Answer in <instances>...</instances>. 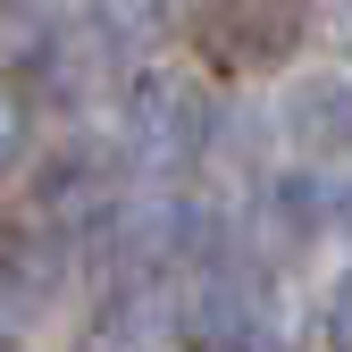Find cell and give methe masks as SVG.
<instances>
[{
	"mask_svg": "<svg viewBox=\"0 0 352 352\" xmlns=\"http://www.w3.org/2000/svg\"><path fill=\"white\" fill-rule=\"evenodd\" d=\"M269 302H277V294H260V277L210 285L193 336H210V344H277V311H269Z\"/></svg>",
	"mask_w": 352,
	"mask_h": 352,
	"instance_id": "obj_4",
	"label": "cell"
},
{
	"mask_svg": "<svg viewBox=\"0 0 352 352\" xmlns=\"http://www.w3.org/2000/svg\"><path fill=\"white\" fill-rule=\"evenodd\" d=\"M327 344H352V285L336 294V311H327Z\"/></svg>",
	"mask_w": 352,
	"mask_h": 352,
	"instance_id": "obj_5",
	"label": "cell"
},
{
	"mask_svg": "<svg viewBox=\"0 0 352 352\" xmlns=\"http://www.w3.org/2000/svg\"><path fill=\"white\" fill-rule=\"evenodd\" d=\"M277 135H285V160L302 168H352V76L327 67V76H294L277 93Z\"/></svg>",
	"mask_w": 352,
	"mask_h": 352,
	"instance_id": "obj_1",
	"label": "cell"
},
{
	"mask_svg": "<svg viewBox=\"0 0 352 352\" xmlns=\"http://www.w3.org/2000/svg\"><path fill=\"white\" fill-rule=\"evenodd\" d=\"M135 143L151 168H185L201 160L210 143V93H201V76H151L143 93H135Z\"/></svg>",
	"mask_w": 352,
	"mask_h": 352,
	"instance_id": "obj_2",
	"label": "cell"
},
{
	"mask_svg": "<svg viewBox=\"0 0 352 352\" xmlns=\"http://www.w3.org/2000/svg\"><path fill=\"white\" fill-rule=\"evenodd\" d=\"M218 25H235V42L218 34L235 67H277L302 34V0H218Z\"/></svg>",
	"mask_w": 352,
	"mask_h": 352,
	"instance_id": "obj_3",
	"label": "cell"
}]
</instances>
